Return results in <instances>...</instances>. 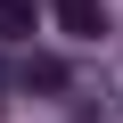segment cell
I'll list each match as a JSON object with an SVG mask.
<instances>
[{"mask_svg": "<svg viewBox=\"0 0 123 123\" xmlns=\"http://www.w3.org/2000/svg\"><path fill=\"white\" fill-rule=\"evenodd\" d=\"M17 82H25V90H66V66H57V57H25Z\"/></svg>", "mask_w": 123, "mask_h": 123, "instance_id": "2", "label": "cell"}, {"mask_svg": "<svg viewBox=\"0 0 123 123\" xmlns=\"http://www.w3.org/2000/svg\"><path fill=\"white\" fill-rule=\"evenodd\" d=\"M0 33L25 41V33H33V0H0Z\"/></svg>", "mask_w": 123, "mask_h": 123, "instance_id": "3", "label": "cell"}, {"mask_svg": "<svg viewBox=\"0 0 123 123\" xmlns=\"http://www.w3.org/2000/svg\"><path fill=\"white\" fill-rule=\"evenodd\" d=\"M57 33L66 41H98L107 33V0H57Z\"/></svg>", "mask_w": 123, "mask_h": 123, "instance_id": "1", "label": "cell"}]
</instances>
